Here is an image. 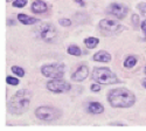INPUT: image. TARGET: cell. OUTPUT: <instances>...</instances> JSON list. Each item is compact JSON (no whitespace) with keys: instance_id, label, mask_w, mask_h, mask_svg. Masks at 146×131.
<instances>
[{"instance_id":"1","label":"cell","mask_w":146,"mask_h":131,"mask_svg":"<svg viewBox=\"0 0 146 131\" xmlns=\"http://www.w3.org/2000/svg\"><path fill=\"white\" fill-rule=\"evenodd\" d=\"M108 101L113 108H130L136 103V96L125 88H116L109 91Z\"/></svg>"},{"instance_id":"2","label":"cell","mask_w":146,"mask_h":131,"mask_svg":"<svg viewBox=\"0 0 146 131\" xmlns=\"http://www.w3.org/2000/svg\"><path fill=\"white\" fill-rule=\"evenodd\" d=\"M29 102H31V92L26 89H23L15 92V95L8 102L7 106L8 110L13 114H22L23 111L28 109Z\"/></svg>"},{"instance_id":"3","label":"cell","mask_w":146,"mask_h":131,"mask_svg":"<svg viewBox=\"0 0 146 131\" xmlns=\"http://www.w3.org/2000/svg\"><path fill=\"white\" fill-rule=\"evenodd\" d=\"M91 75L92 78L100 84H113L118 81L116 74L108 68H95Z\"/></svg>"},{"instance_id":"4","label":"cell","mask_w":146,"mask_h":131,"mask_svg":"<svg viewBox=\"0 0 146 131\" xmlns=\"http://www.w3.org/2000/svg\"><path fill=\"white\" fill-rule=\"evenodd\" d=\"M41 73L46 77L50 78H61L64 75V66L62 63H50L44 65L41 68Z\"/></svg>"},{"instance_id":"5","label":"cell","mask_w":146,"mask_h":131,"mask_svg":"<svg viewBox=\"0 0 146 131\" xmlns=\"http://www.w3.org/2000/svg\"><path fill=\"white\" fill-rule=\"evenodd\" d=\"M35 116L42 121H55L60 117V111L52 106H40L35 110Z\"/></svg>"},{"instance_id":"6","label":"cell","mask_w":146,"mask_h":131,"mask_svg":"<svg viewBox=\"0 0 146 131\" xmlns=\"http://www.w3.org/2000/svg\"><path fill=\"white\" fill-rule=\"evenodd\" d=\"M100 27L103 32L108 34H118L123 31V26L116 20L112 19H103L100 21Z\"/></svg>"},{"instance_id":"7","label":"cell","mask_w":146,"mask_h":131,"mask_svg":"<svg viewBox=\"0 0 146 131\" xmlns=\"http://www.w3.org/2000/svg\"><path fill=\"white\" fill-rule=\"evenodd\" d=\"M38 32H39L40 38L46 42L53 41L56 38V34H57L55 27L53 25H49V23H43V25H41L39 27Z\"/></svg>"},{"instance_id":"8","label":"cell","mask_w":146,"mask_h":131,"mask_svg":"<svg viewBox=\"0 0 146 131\" xmlns=\"http://www.w3.org/2000/svg\"><path fill=\"white\" fill-rule=\"evenodd\" d=\"M47 88L53 92H66L70 89V84L61 78H53L47 83Z\"/></svg>"},{"instance_id":"9","label":"cell","mask_w":146,"mask_h":131,"mask_svg":"<svg viewBox=\"0 0 146 131\" xmlns=\"http://www.w3.org/2000/svg\"><path fill=\"white\" fill-rule=\"evenodd\" d=\"M108 12H109L110 14L115 15L117 19H123V18H125V17L127 15L129 9H127V7L124 6L123 4H117V3H115V4H111L110 6H109Z\"/></svg>"},{"instance_id":"10","label":"cell","mask_w":146,"mask_h":131,"mask_svg":"<svg viewBox=\"0 0 146 131\" xmlns=\"http://www.w3.org/2000/svg\"><path fill=\"white\" fill-rule=\"evenodd\" d=\"M89 75V69L86 65H82L77 68V70L75 71L74 74L71 75V78L74 80V81H77V82H81L83 80H86Z\"/></svg>"},{"instance_id":"11","label":"cell","mask_w":146,"mask_h":131,"mask_svg":"<svg viewBox=\"0 0 146 131\" xmlns=\"http://www.w3.org/2000/svg\"><path fill=\"white\" fill-rule=\"evenodd\" d=\"M48 9L47 4L42 0H35V1L32 4V11L36 14H40V13H44V12Z\"/></svg>"},{"instance_id":"12","label":"cell","mask_w":146,"mask_h":131,"mask_svg":"<svg viewBox=\"0 0 146 131\" xmlns=\"http://www.w3.org/2000/svg\"><path fill=\"white\" fill-rule=\"evenodd\" d=\"M87 109L90 114H102L104 111V106L98 102H90Z\"/></svg>"},{"instance_id":"13","label":"cell","mask_w":146,"mask_h":131,"mask_svg":"<svg viewBox=\"0 0 146 131\" xmlns=\"http://www.w3.org/2000/svg\"><path fill=\"white\" fill-rule=\"evenodd\" d=\"M94 60L98 62H109V61H111V55L105 51H101L94 55Z\"/></svg>"},{"instance_id":"14","label":"cell","mask_w":146,"mask_h":131,"mask_svg":"<svg viewBox=\"0 0 146 131\" xmlns=\"http://www.w3.org/2000/svg\"><path fill=\"white\" fill-rule=\"evenodd\" d=\"M18 19H19V21L21 23H23V25H34V23H36L39 21L38 19L28 17L26 14H18Z\"/></svg>"},{"instance_id":"15","label":"cell","mask_w":146,"mask_h":131,"mask_svg":"<svg viewBox=\"0 0 146 131\" xmlns=\"http://www.w3.org/2000/svg\"><path fill=\"white\" fill-rule=\"evenodd\" d=\"M98 42H100V40L97 38H87L86 40H84V43H86L87 47H88V48H90V49L95 48V47L98 45Z\"/></svg>"},{"instance_id":"16","label":"cell","mask_w":146,"mask_h":131,"mask_svg":"<svg viewBox=\"0 0 146 131\" xmlns=\"http://www.w3.org/2000/svg\"><path fill=\"white\" fill-rule=\"evenodd\" d=\"M136 63H137V59L135 57V56H127L126 57V60L124 61V66L126 67V68H132V67H135L136 66Z\"/></svg>"},{"instance_id":"17","label":"cell","mask_w":146,"mask_h":131,"mask_svg":"<svg viewBox=\"0 0 146 131\" xmlns=\"http://www.w3.org/2000/svg\"><path fill=\"white\" fill-rule=\"evenodd\" d=\"M68 54L74 55V56H80V55H81L80 47H77V46H75V45L69 46V47H68Z\"/></svg>"},{"instance_id":"18","label":"cell","mask_w":146,"mask_h":131,"mask_svg":"<svg viewBox=\"0 0 146 131\" xmlns=\"http://www.w3.org/2000/svg\"><path fill=\"white\" fill-rule=\"evenodd\" d=\"M12 73H13L14 75H18L19 77L25 76V70H23L22 68H20V67H17V66L12 67Z\"/></svg>"},{"instance_id":"19","label":"cell","mask_w":146,"mask_h":131,"mask_svg":"<svg viewBox=\"0 0 146 131\" xmlns=\"http://www.w3.org/2000/svg\"><path fill=\"white\" fill-rule=\"evenodd\" d=\"M27 5V0H13V6L14 7H25Z\"/></svg>"},{"instance_id":"20","label":"cell","mask_w":146,"mask_h":131,"mask_svg":"<svg viewBox=\"0 0 146 131\" xmlns=\"http://www.w3.org/2000/svg\"><path fill=\"white\" fill-rule=\"evenodd\" d=\"M6 82H7V84H9V86H18L19 84V80L15 78V77H12V76L6 77Z\"/></svg>"},{"instance_id":"21","label":"cell","mask_w":146,"mask_h":131,"mask_svg":"<svg viewBox=\"0 0 146 131\" xmlns=\"http://www.w3.org/2000/svg\"><path fill=\"white\" fill-rule=\"evenodd\" d=\"M138 9L140 11V13L144 15V17H146V3H140V4H138Z\"/></svg>"},{"instance_id":"22","label":"cell","mask_w":146,"mask_h":131,"mask_svg":"<svg viewBox=\"0 0 146 131\" xmlns=\"http://www.w3.org/2000/svg\"><path fill=\"white\" fill-rule=\"evenodd\" d=\"M58 23H60L61 26H66V27H68V26H70L71 21H70V20H68V19H61V20L58 21Z\"/></svg>"},{"instance_id":"23","label":"cell","mask_w":146,"mask_h":131,"mask_svg":"<svg viewBox=\"0 0 146 131\" xmlns=\"http://www.w3.org/2000/svg\"><path fill=\"white\" fill-rule=\"evenodd\" d=\"M90 89H91L92 91H100V90H101V86H100V83H97V82H96V84H92Z\"/></svg>"},{"instance_id":"24","label":"cell","mask_w":146,"mask_h":131,"mask_svg":"<svg viewBox=\"0 0 146 131\" xmlns=\"http://www.w3.org/2000/svg\"><path fill=\"white\" fill-rule=\"evenodd\" d=\"M141 29H143L144 33H146V20H144V21L141 22Z\"/></svg>"},{"instance_id":"25","label":"cell","mask_w":146,"mask_h":131,"mask_svg":"<svg viewBox=\"0 0 146 131\" xmlns=\"http://www.w3.org/2000/svg\"><path fill=\"white\" fill-rule=\"evenodd\" d=\"M132 22L135 23V25H137V22H138V17L137 15H133L132 17Z\"/></svg>"},{"instance_id":"26","label":"cell","mask_w":146,"mask_h":131,"mask_svg":"<svg viewBox=\"0 0 146 131\" xmlns=\"http://www.w3.org/2000/svg\"><path fill=\"white\" fill-rule=\"evenodd\" d=\"M75 1H76V3H78L81 6H84V5H86V4H84V3L82 1V0H75Z\"/></svg>"},{"instance_id":"27","label":"cell","mask_w":146,"mask_h":131,"mask_svg":"<svg viewBox=\"0 0 146 131\" xmlns=\"http://www.w3.org/2000/svg\"><path fill=\"white\" fill-rule=\"evenodd\" d=\"M141 83H143V86H144V87H145V88H146V78H144V80H143V82H141Z\"/></svg>"},{"instance_id":"28","label":"cell","mask_w":146,"mask_h":131,"mask_svg":"<svg viewBox=\"0 0 146 131\" xmlns=\"http://www.w3.org/2000/svg\"><path fill=\"white\" fill-rule=\"evenodd\" d=\"M144 71H145V75H146V66H145V69H144Z\"/></svg>"},{"instance_id":"29","label":"cell","mask_w":146,"mask_h":131,"mask_svg":"<svg viewBox=\"0 0 146 131\" xmlns=\"http://www.w3.org/2000/svg\"><path fill=\"white\" fill-rule=\"evenodd\" d=\"M6 1H7V3H11V1H12V0H6Z\"/></svg>"}]
</instances>
